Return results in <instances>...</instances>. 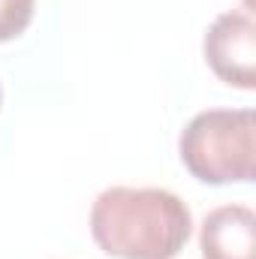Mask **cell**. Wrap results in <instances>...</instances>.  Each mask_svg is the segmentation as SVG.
Segmentation results:
<instances>
[{"instance_id": "1", "label": "cell", "mask_w": 256, "mask_h": 259, "mask_svg": "<svg viewBox=\"0 0 256 259\" xmlns=\"http://www.w3.org/2000/svg\"><path fill=\"white\" fill-rule=\"evenodd\" d=\"M190 232V208L160 187H109L91 208V235L115 259H172Z\"/></svg>"}, {"instance_id": "2", "label": "cell", "mask_w": 256, "mask_h": 259, "mask_svg": "<svg viewBox=\"0 0 256 259\" xmlns=\"http://www.w3.org/2000/svg\"><path fill=\"white\" fill-rule=\"evenodd\" d=\"M184 169L202 184H247L256 172L253 109L199 112L178 139Z\"/></svg>"}, {"instance_id": "3", "label": "cell", "mask_w": 256, "mask_h": 259, "mask_svg": "<svg viewBox=\"0 0 256 259\" xmlns=\"http://www.w3.org/2000/svg\"><path fill=\"white\" fill-rule=\"evenodd\" d=\"M202 52L220 81L241 91L256 88V21L247 6L217 15L205 33Z\"/></svg>"}, {"instance_id": "4", "label": "cell", "mask_w": 256, "mask_h": 259, "mask_svg": "<svg viewBox=\"0 0 256 259\" xmlns=\"http://www.w3.org/2000/svg\"><path fill=\"white\" fill-rule=\"evenodd\" d=\"M202 259H256V217L247 205L214 208L199 229Z\"/></svg>"}, {"instance_id": "5", "label": "cell", "mask_w": 256, "mask_h": 259, "mask_svg": "<svg viewBox=\"0 0 256 259\" xmlns=\"http://www.w3.org/2000/svg\"><path fill=\"white\" fill-rule=\"evenodd\" d=\"M36 0H0V42H9L27 30L33 21Z\"/></svg>"}, {"instance_id": "6", "label": "cell", "mask_w": 256, "mask_h": 259, "mask_svg": "<svg viewBox=\"0 0 256 259\" xmlns=\"http://www.w3.org/2000/svg\"><path fill=\"white\" fill-rule=\"evenodd\" d=\"M244 6H247V9H250V0H244Z\"/></svg>"}, {"instance_id": "7", "label": "cell", "mask_w": 256, "mask_h": 259, "mask_svg": "<svg viewBox=\"0 0 256 259\" xmlns=\"http://www.w3.org/2000/svg\"><path fill=\"white\" fill-rule=\"evenodd\" d=\"M0 100H3V94H0Z\"/></svg>"}]
</instances>
